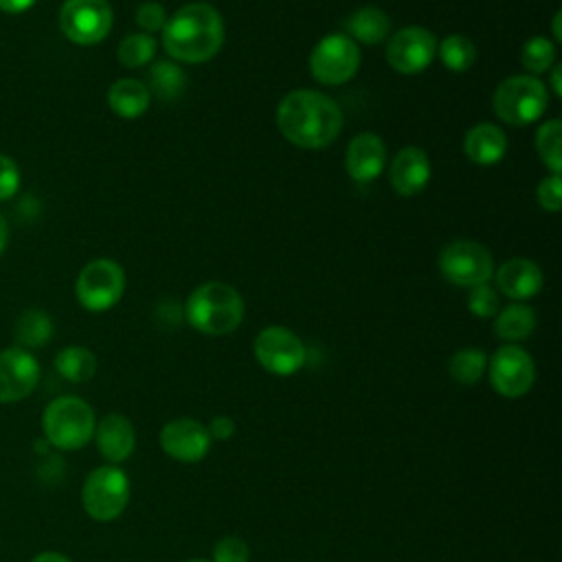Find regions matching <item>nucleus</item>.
Listing matches in <instances>:
<instances>
[{
    "label": "nucleus",
    "instance_id": "nucleus-2",
    "mask_svg": "<svg viewBox=\"0 0 562 562\" xmlns=\"http://www.w3.org/2000/svg\"><path fill=\"white\" fill-rule=\"evenodd\" d=\"M162 46L176 61L202 64L217 55L224 44V22L215 7L189 2L167 18Z\"/></svg>",
    "mask_w": 562,
    "mask_h": 562
},
{
    "label": "nucleus",
    "instance_id": "nucleus-17",
    "mask_svg": "<svg viewBox=\"0 0 562 562\" xmlns=\"http://www.w3.org/2000/svg\"><path fill=\"white\" fill-rule=\"evenodd\" d=\"M384 160H386V147L382 138L373 132H362L353 136L345 154L347 173L356 182L375 180L384 169Z\"/></svg>",
    "mask_w": 562,
    "mask_h": 562
},
{
    "label": "nucleus",
    "instance_id": "nucleus-26",
    "mask_svg": "<svg viewBox=\"0 0 562 562\" xmlns=\"http://www.w3.org/2000/svg\"><path fill=\"white\" fill-rule=\"evenodd\" d=\"M487 369V353L479 347H463L454 351L448 360V373L454 382L463 386H472L483 378Z\"/></svg>",
    "mask_w": 562,
    "mask_h": 562
},
{
    "label": "nucleus",
    "instance_id": "nucleus-13",
    "mask_svg": "<svg viewBox=\"0 0 562 562\" xmlns=\"http://www.w3.org/2000/svg\"><path fill=\"white\" fill-rule=\"evenodd\" d=\"M386 61L402 75H415L430 66L437 55V40L424 26H404L386 42Z\"/></svg>",
    "mask_w": 562,
    "mask_h": 562
},
{
    "label": "nucleus",
    "instance_id": "nucleus-4",
    "mask_svg": "<svg viewBox=\"0 0 562 562\" xmlns=\"http://www.w3.org/2000/svg\"><path fill=\"white\" fill-rule=\"evenodd\" d=\"M97 417L92 406L77 395H59L42 413V430L57 450H79L92 441Z\"/></svg>",
    "mask_w": 562,
    "mask_h": 562
},
{
    "label": "nucleus",
    "instance_id": "nucleus-8",
    "mask_svg": "<svg viewBox=\"0 0 562 562\" xmlns=\"http://www.w3.org/2000/svg\"><path fill=\"white\" fill-rule=\"evenodd\" d=\"M125 292V272L112 259H94L81 268L75 294L88 312H105L114 307Z\"/></svg>",
    "mask_w": 562,
    "mask_h": 562
},
{
    "label": "nucleus",
    "instance_id": "nucleus-27",
    "mask_svg": "<svg viewBox=\"0 0 562 562\" xmlns=\"http://www.w3.org/2000/svg\"><path fill=\"white\" fill-rule=\"evenodd\" d=\"M149 94H156L165 101L178 99L184 90V72L169 59H160L149 68Z\"/></svg>",
    "mask_w": 562,
    "mask_h": 562
},
{
    "label": "nucleus",
    "instance_id": "nucleus-24",
    "mask_svg": "<svg viewBox=\"0 0 562 562\" xmlns=\"http://www.w3.org/2000/svg\"><path fill=\"white\" fill-rule=\"evenodd\" d=\"M53 336V321L44 310L31 307L26 312L20 314V318L15 321L13 327V338H15V347L22 349H37L44 347Z\"/></svg>",
    "mask_w": 562,
    "mask_h": 562
},
{
    "label": "nucleus",
    "instance_id": "nucleus-34",
    "mask_svg": "<svg viewBox=\"0 0 562 562\" xmlns=\"http://www.w3.org/2000/svg\"><path fill=\"white\" fill-rule=\"evenodd\" d=\"M536 198H538V204L544 211H551V213L560 211V206H562V178H560V173H551V176L542 178L540 184H538Z\"/></svg>",
    "mask_w": 562,
    "mask_h": 562
},
{
    "label": "nucleus",
    "instance_id": "nucleus-18",
    "mask_svg": "<svg viewBox=\"0 0 562 562\" xmlns=\"http://www.w3.org/2000/svg\"><path fill=\"white\" fill-rule=\"evenodd\" d=\"M389 180L400 195L419 193L430 180V160L426 151L415 145L400 149L389 167Z\"/></svg>",
    "mask_w": 562,
    "mask_h": 562
},
{
    "label": "nucleus",
    "instance_id": "nucleus-35",
    "mask_svg": "<svg viewBox=\"0 0 562 562\" xmlns=\"http://www.w3.org/2000/svg\"><path fill=\"white\" fill-rule=\"evenodd\" d=\"M136 24L147 33H156V31H162L165 24H167V13H165V7L158 4V2H145L136 9Z\"/></svg>",
    "mask_w": 562,
    "mask_h": 562
},
{
    "label": "nucleus",
    "instance_id": "nucleus-10",
    "mask_svg": "<svg viewBox=\"0 0 562 562\" xmlns=\"http://www.w3.org/2000/svg\"><path fill=\"white\" fill-rule=\"evenodd\" d=\"M257 362L272 375L285 378L296 373L307 358L303 340L281 325H270L261 329L252 345Z\"/></svg>",
    "mask_w": 562,
    "mask_h": 562
},
{
    "label": "nucleus",
    "instance_id": "nucleus-32",
    "mask_svg": "<svg viewBox=\"0 0 562 562\" xmlns=\"http://www.w3.org/2000/svg\"><path fill=\"white\" fill-rule=\"evenodd\" d=\"M498 294L487 285V283H481V285H474L470 288V294H468V310L479 316V318H492L498 314Z\"/></svg>",
    "mask_w": 562,
    "mask_h": 562
},
{
    "label": "nucleus",
    "instance_id": "nucleus-29",
    "mask_svg": "<svg viewBox=\"0 0 562 562\" xmlns=\"http://www.w3.org/2000/svg\"><path fill=\"white\" fill-rule=\"evenodd\" d=\"M536 149L551 173L562 171V123L558 119L540 125L536 134Z\"/></svg>",
    "mask_w": 562,
    "mask_h": 562
},
{
    "label": "nucleus",
    "instance_id": "nucleus-30",
    "mask_svg": "<svg viewBox=\"0 0 562 562\" xmlns=\"http://www.w3.org/2000/svg\"><path fill=\"white\" fill-rule=\"evenodd\" d=\"M156 55V40L147 33H132L121 40L116 57L125 68H140L149 64Z\"/></svg>",
    "mask_w": 562,
    "mask_h": 562
},
{
    "label": "nucleus",
    "instance_id": "nucleus-41",
    "mask_svg": "<svg viewBox=\"0 0 562 562\" xmlns=\"http://www.w3.org/2000/svg\"><path fill=\"white\" fill-rule=\"evenodd\" d=\"M7 241H9V224H7L4 215L0 213V255H2L4 248H7Z\"/></svg>",
    "mask_w": 562,
    "mask_h": 562
},
{
    "label": "nucleus",
    "instance_id": "nucleus-9",
    "mask_svg": "<svg viewBox=\"0 0 562 562\" xmlns=\"http://www.w3.org/2000/svg\"><path fill=\"white\" fill-rule=\"evenodd\" d=\"M485 371L492 389L509 400L527 395L536 382L533 358L522 347L512 342L498 347L492 358H487Z\"/></svg>",
    "mask_w": 562,
    "mask_h": 562
},
{
    "label": "nucleus",
    "instance_id": "nucleus-21",
    "mask_svg": "<svg viewBox=\"0 0 562 562\" xmlns=\"http://www.w3.org/2000/svg\"><path fill=\"white\" fill-rule=\"evenodd\" d=\"M149 99L151 94L147 83L132 77L116 79L108 90V103L112 112L121 119H138L140 114H145L149 108Z\"/></svg>",
    "mask_w": 562,
    "mask_h": 562
},
{
    "label": "nucleus",
    "instance_id": "nucleus-5",
    "mask_svg": "<svg viewBox=\"0 0 562 562\" xmlns=\"http://www.w3.org/2000/svg\"><path fill=\"white\" fill-rule=\"evenodd\" d=\"M130 479L112 463L94 468L81 485V505L92 520L110 522L119 518L130 503Z\"/></svg>",
    "mask_w": 562,
    "mask_h": 562
},
{
    "label": "nucleus",
    "instance_id": "nucleus-33",
    "mask_svg": "<svg viewBox=\"0 0 562 562\" xmlns=\"http://www.w3.org/2000/svg\"><path fill=\"white\" fill-rule=\"evenodd\" d=\"M248 558H250V549L244 538L224 536L215 542L211 562H248Z\"/></svg>",
    "mask_w": 562,
    "mask_h": 562
},
{
    "label": "nucleus",
    "instance_id": "nucleus-36",
    "mask_svg": "<svg viewBox=\"0 0 562 562\" xmlns=\"http://www.w3.org/2000/svg\"><path fill=\"white\" fill-rule=\"evenodd\" d=\"M20 189V169L13 158L0 154V202L9 200Z\"/></svg>",
    "mask_w": 562,
    "mask_h": 562
},
{
    "label": "nucleus",
    "instance_id": "nucleus-43",
    "mask_svg": "<svg viewBox=\"0 0 562 562\" xmlns=\"http://www.w3.org/2000/svg\"><path fill=\"white\" fill-rule=\"evenodd\" d=\"M187 562H211V560H204V558H195V560H187Z\"/></svg>",
    "mask_w": 562,
    "mask_h": 562
},
{
    "label": "nucleus",
    "instance_id": "nucleus-38",
    "mask_svg": "<svg viewBox=\"0 0 562 562\" xmlns=\"http://www.w3.org/2000/svg\"><path fill=\"white\" fill-rule=\"evenodd\" d=\"M35 4V0H0V11L4 13H24Z\"/></svg>",
    "mask_w": 562,
    "mask_h": 562
},
{
    "label": "nucleus",
    "instance_id": "nucleus-20",
    "mask_svg": "<svg viewBox=\"0 0 562 562\" xmlns=\"http://www.w3.org/2000/svg\"><path fill=\"white\" fill-rule=\"evenodd\" d=\"M463 149L474 165H496L507 151V136L498 125L476 123L468 130L463 138Z\"/></svg>",
    "mask_w": 562,
    "mask_h": 562
},
{
    "label": "nucleus",
    "instance_id": "nucleus-22",
    "mask_svg": "<svg viewBox=\"0 0 562 562\" xmlns=\"http://www.w3.org/2000/svg\"><path fill=\"white\" fill-rule=\"evenodd\" d=\"M347 31L353 40L373 46L389 37L391 18L378 7H362L349 15Z\"/></svg>",
    "mask_w": 562,
    "mask_h": 562
},
{
    "label": "nucleus",
    "instance_id": "nucleus-11",
    "mask_svg": "<svg viewBox=\"0 0 562 562\" xmlns=\"http://www.w3.org/2000/svg\"><path fill=\"white\" fill-rule=\"evenodd\" d=\"M360 66V50L349 35L331 33L323 37L310 55V72L316 81L340 86L349 81Z\"/></svg>",
    "mask_w": 562,
    "mask_h": 562
},
{
    "label": "nucleus",
    "instance_id": "nucleus-40",
    "mask_svg": "<svg viewBox=\"0 0 562 562\" xmlns=\"http://www.w3.org/2000/svg\"><path fill=\"white\" fill-rule=\"evenodd\" d=\"M560 77H562V66L555 64L553 70H551V88H553V94H555V97L562 94V83H560L562 79H560Z\"/></svg>",
    "mask_w": 562,
    "mask_h": 562
},
{
    "label": "nucleus",
    "instance_id": "nucleus-39",
    "mask_svg": "<svg viewBox=\"0 0 562 562\" xmlns=\"http://www.w3.org/2000/svg\"><path fill=\"white\" fill-rule=\"evenodd\" d=\"M31 562H72V560L59 551H42Z\"/></svg>",
    "mask_w": 562,
    "mask_h": 562
},
{
    "label": "nucleus",
    "instance_id": "nucleus-42",
    "mask_svg": "<svg viewBox=\"0 0 562 562\" xmlns=\"http://www.w3.org/2000/svg\"><path fill=\"white\" fill-rule=\"evenodd\" d=\"M553 33H555V42L562 40V33H560V13H555L553 18Z\"/></svg>",
    "mask_w": 562,
    "mask_h": 562
},
{
    "label": "nucleus",
    "instance_id": "nucleus-15",
    "mask_svg": "<svg viewBox=\"0 0 562 562\" xmlns=\"http://www.w3.org/2000/svg\"><path fill=\"white\" fill-rule=\"evenodd\" d=\"M40 362L22 347L0 349V404H13L35 391Z\"/></svg>",
    "mask_w": 562,
    "mask_h": 562
},
{
    "label": "nucleus",
    "instance_id": "nucleus-6",
    "mask_svg": "<svg viewBox=\"0 0 562 562\" xmlns=\"http://www.w3.org/2000/svg\"><path fill=\"white\" fill-rule=\"evenodd\" d=\"M494 112L509 125H529L547 110V88L531 75H514L498 83L494 97Z\"/></svg>",
    "mask_w": 562,
    "mask_h": 562
},
{
    "label": "nucleus",
    "instance_id": "nucleus-37",
    "mask_svg": "<svg viewBox=\"0 0 562 562\" xmlns=\"http://www.w3.org/2000/svg\"><path fill=\"white\" fill-rule=\"evenodd\" d=\"M206 430H209L211 439H215V441H228V439L235 437L237 426H235V419H233V417H228V415H215V417L211 419V424L206 426Z\"/></svg>",
    "mask_w": 562,
    "mask_h": 562
},
{
    "label": "nucleus",
    "instance_id": "nucleus-14",
    "mask_svg": "<svg viewBox=\"0 0 562 562\" xmlns=\"http://www.w3.org/2000/svg\"><path fill=\"white\" fill-rule=\"evenodd\" d=\"M211 435L206 426L193 417L169 419L158 435L162 452L180 463H198L211 450Z\"/></svg>",
    "mask_w": 562,
    "mask_h": 562
},
{
    "label": "nucleus",
    "instance_id": "nucleus-19",
    "mask_svg": "<svg viewBox=\"0 0 562 562\" xmlns=\"http://www.w3.org/2000/svg\"><path fill=\"white\" fill-rule=\"evenodd\" d=\"M494 274H496L498 290L514 301H525L536 296L544 281L538 263L525 257H514L505 261Z\"/></svg>",
    "mask_w": 562,
    "mask_h": 562
},
{
    "label": "nucleus",
    "instance_id": "nucleus-28",
    "mask_svg": "<svg viewBox=\"0 0 562 562\" xmlns=\"http://www.w3.org/2000/svg\"><path fill=\"white\" fill-rule=\"evenodd\" d=\"M439 59L443 61L446 68L454 72H463L474 66L476 61V46L470 37L465 35H448L437 44Z\"/></svg>",
    "mask_w": 562,
    "mask_h": 562
},
{
    "label": "nucleus",
    "instance_id": "nucleus-12",
    "mask_svg": "<svg viewBox=\"0 0 562 562\" xmlns=\"http://www.w3.org/2000/svg\"><path fill=\"white\" fill-rule=\"evenodd\" d=\"M59 29L79 46L99 44L112 29V7L108 0H66L59 11Z\"/></svg>",
    "mask_w": 562,
    "mask_h": 562
},
{
    "label": "nucleus",
    "instance_id": "nucleus-16",
    "mask_svg": "<svg viewBox=\"0 0 562 562\" xmlns=\"http://www.w3.org/2000/svg\"><path fill=\"white\" fill-rule=\"evenodd\" d=\"M92 439L97 443L99 454L108 463L119 465L127 461L136 448V428L130 422V417L121 413H108L97 422Z\"/></svg>",
    "mask_w": 562,
    "mask_h": 562
},
{
    "label": "nucleus",
    "instance_id": "nucleus-3",
    "mask_svg": "<svg viewBox=\"0 0 562 562\" xmlns=\"http://www.w3.org/2000/svg\"><path fill=\"white\" fill-rule=\"evenodd\" d=\"M187 323L206 336L233 334L244 321L241 294L222 281H206L198 285L184 305Z\"/></svg>",
    "mask_w": 562,
    "mask_h": 562
},
{
    "label": "nucleus",
    "instance_id": "nucleus-23",
    "mask_svg": "<svg viewBox=\"0 0 562 562\" xmlns=\"http://www.w3.org/2000/svg\"><path fill=\"white\" fill-rule=\"evenodd\" d=\"M536 329V314L529 305L525 303H512L507 305L505 310H501L496 314V321H494V331L501 340L505 342H518V340H525L533 334Z\"/></svg>",
    "mask_w": 562,
    "mask_h": 562
},
{
    "label": "nucleus",
    "instance_id": "nucleus-7",
    "mask_svg": "<svg viewBox=\"0 0 562 562\" xmlns=\"http://www.w3.org/2000/svg\"><path fill=\"white\" fill-rule=\"evenodd\" d=\"M437 266L446 281L461 288L487 283L494 274L492 252L472 239H454L446 244L439 252Z\"/></svg>",
    "mask_w": 562,
    "mask_h": 562
},
{
    "label": "nucleus",
    "instance_id": "nucleus-1",
    "mask_svg": "<svg viewBox=\"0 0 562 562\" xmlns=\"http://www.w3.org/2000/svg\"><path fill=\"white\" fill-rule=\"evenodd\" d=\"M277 127L283 138L303 149L327 147L342 127V112L334 99L316 90H292L277 108Z\"/></svg>",
    "mask_w": 562,
    "mask_h": 562
},
{
    "label": "nucleus",
    "instance_id": "nucleus-25",
    "mask_svg": "<svg viewBox=\"0 0 562 562\" xmlns=\"http://www.w3.org/2000/svg\"><path fill=\"white\" fill-rule=\"evenodd\" d=\"M55 369L64 380L81 384V382H88L94 378L97 356L88 347L70 345V347H64L61 351H57Z\"/></svg>",
    "mask_w": 562,
    "mask_h": 562
},
{
    "label": "nucleus",
    "instance_id": "nucleus-31",
    "mask_svg": "<svg viewBox=\"0 0 562 562\" xmlns=\"http://www.w3.org/2000/svg\"><path fill=\"white\" fill-rule=\"evenodd\" d=\"M520 61L527 72L540 75L547 72L555 61V44L542 35L529 37L520 50Z\"/></svg>",
    "mask_w": 562,
    "mask_h": 562
}]
</instances>
